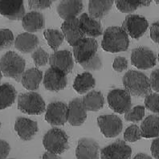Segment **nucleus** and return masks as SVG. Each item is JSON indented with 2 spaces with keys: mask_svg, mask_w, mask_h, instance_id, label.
I'll list each match as a JSON object with an SVG mask.
<instances>
[{
  "mask_svg": "<svg viewBox=\"0 0 159 159\" xmlns=\"http://www.w3.org/2000/svg\"><path fill=\"white\" fill-rule=\"evenodd\" d=\"M125 90L131 96L136 97H146L151 93L152 89L149 78L143 72L129 70L122 78Z\"/></svg>",
  "mask_w": 159,
  "mask_h": 159,
  "instance_id": "obj_1",
  "label": "nucleus"
},
{
  "mask_svg": "<svg viewBox=\"0 0 159 159\" xmlns=\"http://www.w3.org/2000/svg\"><path fill=\"white\" fill-rule=\"evenodd\" d=\"M129 35L121 27H109L103 33L102 48L108 52L118 53L128 50Z\"/></svg>",
  "mask_w": 159,
  "mask_h": 159,
  "instance_id": "obj_2",
  "label": "nucleus"
},
{
  "mask_svg": "<svg viewBox=\"0 0 159 159\" xmlns=\"http://www.w3.org/2000/svg\"><path fill=\"white\" fill-rule=\"evenodd\" d=\"M25 60L15 52H7L0 59V70L4 76L16 81H21L25 72Z\"/></svg>",
  "mask_w": 159,
  "mask_h": 159,
  "instance_id": "obj_3",
  "label": "nucleus"
},
{
  "mask_svg": "<svg viewBox=\"0 0 159 159\" xmlns=\"http://www.w3.org/2000/svg\"><path fill=\"white\" fill-rule=\"evenodd\" d=\"M43 145L47 152L57 155L62 154L69 148L68 136L60 129H51L43 136Z\"/></svg>",
  "mask_w": 159,
  "mask_h": 159,
  "instance_id": "obj_4",
  "label": "nucleus"
},
{
  "mask_svg": "<svg viewBox=\"0 0 159 159\" xmlns=\"http://www.w3.org/2000/svg\"><path fill=\"white\" fill-rule=\"evenodd\" d=\"M18 109L25 114L40 115L46 111V104L39 93L29 92L18 97Z\"/></svg>",
  "mask_w": 159,
  "mask_h": 159,
  "instance_id": "obj_5",
  "label": "nucleus"
},
{
  "mask_svg": "<svg viewBox=\"0 0 159 159\" xmlns=\"http://www.w3.org/2000/svg\"><path fill=\"white\" fill-rule=\"evenodd\" d=\"M107 101L109 108L119 114H125L133 106L131 95L122 89L111 90L107 96Z\"/></svg>",
  "mask_w": 159,
  "mask_h": 159,
  "instance_id": "obj_6",
  "label": "nucleus"
},
{
  "mask_svg": "<svg viewBox=\"0 0 159 159\" xmlns=\"http://www.w3.org/2000/svg\"><path fill=\"white\" fill-rule=\"evenodd\" d=\"M121 27L129 36L138 39L146 33L149 27V23L144 16L131 14L126 16Z\"/></svg>",
  "mask_w": 159,
  "mask_h": 159,
  "instance_id": "obj_7",
  "label": "nucleus"
},
{
  "mask_svg": "<svg viewBox=\"0 0 159 159\" xmlns=\"http://www.w3.org/2000/svg\"><path fill=\"white\" fill-rule=\"evenodd\" d=\"M72 48L74 59L81 65L97 54L98 43L95 39L85 37Z\"/></svg>",
  "mask_w": 159,
  "mask_h": 159,
  "instance_id": "obj_8",
  "label": "nucleus"
},
{
  "mask_svg": "<svg viewBox=\"0 0 159 159\" xmlns=\"http://www.w3.org/2000/svg\"><path fill=\"white\" fill-rule=\"evenodd\" d=\"M156 62V55L147 47H138L133 49L131 53V63L138 69H150L155 66Z\"/></svg>",
  "mask_w": 159,
  "mask_h": 159,
  "instance_id": "obj_9",
  "label": "nucleus"
},
{
  "mask_svg": "<svg viewBox=\"0 0 159 159\" xmlns=\"http://www.w3.org/2000/svg\"><path fill=\"white\" fill-rule=\"evenodd\" d=\"M97 125L101 134L108 138L118 136L122 131V120L115 114L101 115L97 117Z\"/></svg>",
  "mask_w": 159,
  "mask_h": 159,
  "instance_id": "obj_10",
  "label": "nucleus"
},
{
  "mask_svg": "<svg viewBox=\"0 0 159 159\" xmlns=\"http://www.w3.org/2000/svg\"><path fill=\"white\" fill-rule=\"evenodd\" d=\"M68 105L62 101H54L48 105L45 120L53 126L64 125L68 121Z\"/></svg>",
  "mask_w": 159,
  "mask_h": 159,
  "instance_id": "obj_11",
  "label": "nucleus"
},
{
  "mask_svg": "<svg viewBox=\"0 0 159 159\" xmlns=\"http://www.w3.org/2000/svg\"><path fill=\"white\" fill-rule=\"evenodd\" d=\"M43 84L45 89L57 93L65 89L68 84V77L64 72L50 67L43 76Z\"/></svg>",
  "mask_w": 159,
  "mask_h": 159,
  "instance_id": "obj_12",
  "label": "nucleus"
},
{
  "mask_svg": "<svg viewBox=\"0 0 159 159\" xmlns=\"http://www.w3.org/2000/svg\"><path fill=\"white\" fill-rule=\"evenodd\" d=\"M132 149L122 140L116 142L103 148L101 151V159H130Z\"/></svg>",
  "mask_w": 159,
  "mask_h": 159,
  "instance_id": "obj_13",
  "label": "nucleus"
},
{
  "mask_svg": "<svg viewBox=\"0 0 159 159\" xmlns=\"http://www.w3.org/2000/svg\"><path fill=\"white\" fill-rule=\"evenodd\" d=\"M61 31L64 34V39L72 47L75 46L80 41L85 38L79 18L65 20L61 25Z\"/></svg>",
  "mask_w": 159,
  "mask_h": 159,
  "instance_id": "obj_14",
  "label": "nucleus"
},
{
  "mask_svg": "<svg viewBox=\"0 0 159 159\" xmlns=\"http://www.w3.org/2000/svg\"><path fill=\"white\" fill-rule=\"evenodd\" d=\"M49 64L51 68H56L66 75L72 72L74 68L73 57L68 50H61L54 52L49 57Z\"/></svg>",
  "mask_w": 159,
  "mask_h": 159,
  "instance_id": "obj_15",
  "label": "nucleus"
},
{
  "mask_svg": "<svg viewBox=\"0 0 159 159\" xmlns=\"http://www.w3.org/2000/svg\"><path fill=\"white\" fill-rule=\"evenodd\" d=\"M100 146L94 139L83 138L78 141L76 149V159H99Z\"/></svg>",
  "mask_w": 159,
  "mask_h": 159,
  "instance_id": "obj_16",
  "label": "nucleus"
},
{
  "mask_svg": "<svg viewBox=\"0 0 159 159\" xmlns=\"http://www.w3.org/2000/svg\"><path fill=\"white\" fill-rule=\"evenodd\" d=\"M68 122L72 126H80L87 119V110L81 98H75L68 105Z\"/></svg>",
  "mask_w": 159,
  "mask_h": 159,
  "instance_id": "obj_17",
  "label": "nucleus"
},
{
  "mask_svg": "<svg viewBox=\"0 0 159 159\" xmlns=\"http://www.w3.org/2000/svg\"><path fill=\"white\" fill-rule=\"evenodd\" d=\"M25 15L23 1H0V16L11 20H20Z\"/></svg>",
  "mask_w": 159,
  "mask_h": 159,
  "instance_id": "obj_18",
  "label": "nucleus"
},
{
  "mask_svg": "<svg viewBox=\"0 0 159 159\" xmlns=\"http://www.w3.org/2000/svg\"><path fill=\"white\" fill-rule=\"evenodd\" d=\"M38 124L36 121L27 117H18L15 123V130L18 136L23 141H30L38 133Z\"/></svg>",
  "mask_w": 159,
  "mask_h": 159,
  "instance_id": "obj_19",
  "label": "nucleus"
},
{
  "mask_svg": "<svg viewBox=\"0 0 159 159\" xmlns=\"http://www.w3.org/2000/svg\"><path fill=\"white\" fill-rule=\"evenodd\" d=\"M84 5L81 1H71L64 0L57 4V11L59 16L65 20L77 18L83 11Z\"/></svg>",
  "mask_w": 159,
  "mask_h": 159,
  "instance_id": "obj_20",
  "label": "nucleus"
},
{
  "mask_svg": "<svg viewBox=\"0 0 159 159\" xmlns=\"http://www.w3.org/2000/svg\"><path fill=\"white\" fill-rule=\"evenodd\" d=\"M84 34L87 38H97L103 34V28L100 20L90 17L87 13L82 14L79 18Z\"/></svg>",
  "mask_w": 159,
  "mask_h": 159,
  "instance_id": "obj_21",
  "label": "nucleus"
},
{
  "mask_svg": "<svg viewBox=\"0 0 159 159\" xmlns=\"http://www.w3.org/2000/svg\"><path fill=\"white\" fill-rule=\"evenodd\" d=\"M39 43V39L35 34L23 32L15 39V48L23 54H28L38 48Z\"/></svg>",
  "mask_w": 159,
  "mask_h": 159,
  "instance_id": "obj_22",
  "label": "nucleus"
},
{
  "mask_svg": "<svg viewBox=\"0 0 159 159\" xmlns=\"http://www.w3.org/2000/svg\"><path fill=\"white\" fill-rule=\"evenodd\" d=\"M22 25L23 29L28 33L33 34L40 31L44 27V16L39 11H30L26 13L22 20Z\"/></svg>",
  "mask_w": 159,
  "mask_h": 159,
  "instance_id": "obj_23",
  "label": "nucleus"
},
{
  "mask_svg": "<svg viewBox=\"0 0 159 159\" xmlns=\"http://www.w3.org/2000/svg\"><path fill=\"white\" fill-rule=\"evenodd\" d=\"M43 78L42 71L37 68H31L24 72L20 82L26 89L33 92L39 89Z\"/></svg>",
  "mask_w": 159,
  "mask_h": 159,
  "instance_id": "obj_24",
  "label": "nucleus"
},
{
  "mask_svg": "<svg viewBox=\"0 0 159 159\" xmlns=\"http://www.w3.org/2000/svg\"><path fill=\"white\" fill-rule=\"evenodd\" d=\"M142 138H153L159 137V116L149 115L140 126Z\"/></svg>",
  "mask_w": 159,
  "mask_h": 159,
  "instance_id": "obj_25",
  "label": "nucleus"
},
{
  "mask_svg": "<svg viewBox=\"0 0 159 159\" xmlns=\"http://www.w3.org/2000/svg\"><path fill=\"white\" fill-rule=\"evenodd\" d=\"M96 86V80L90 72H83L75 78L73 83L74 90L78 94H87Z\"/></svg>",
  "mask_w": 159,
  "mask_h": 159,
  "instance_id": "obj_26",
  "label": "nucleus"
},
{
  "mask_svg": "<svg viewBox=\"0 0 159 159\" xmlns=\"http://www.w3.org/2000/svg\"><path fill=\"white\" fill-rule=\"evenodd\" d=\"M113 3V1H89V15L93 19L101 20L109 14Z\"/></svg>",
  "mask_w": 159,
  "mask_h": 159,
  "instance_id": "obj_27",
  "label": "nucleus"
},
{
  "mask_svg": "<svg viewBox=\"0 0 159 159\" xmlns=\"http://www.w3.org/2000/svg\"><path fill=\"white\" fill-rule=\"evenodd\" d=\"M83 105L87 111L97 112L105 105V98L99 91H90L82 98Z\"/></svg>",
  "mask_w": 159,
  "mask_h": 159,
  "instance_id": "obj_28",
  "label": "nucleus"
},
{
  "mask_svg": "<svg viewBox=\"0 0 159 159\" xmlns=\"http://www.w3.org/2000/svg\"><path fill=\"white\" fill-rule=\"evenodd\" d=\"M16 89L13 85L8 83L0 85V110L5 109L11 106L16 99Z\"/></svg>",
  "mask_w": 159,
  "mask_h": 159,
  "instance_id": "obj_29",
  "label": "nucleus"
},
{
  "mask_svg": "<svg viewBox=\"0 0 159 159\" xmlns=\"http://www.w3.org/2000/svg\"><path fill=\"white\" fill-rule=\"evenodd\" d=\"M43 35L51 49L54 52L58 51L64 42V34L57 29H46L43 31Z\"/></svg>",
  "mask_w": 159,
  "mask_h": 159,
  "instance_id": "obj_30",
  "label": "nucleus"
},
{
  "mask_svg": "<svg viewBox=\"0 0 159 159\" xmlns=\"http://www.w3.org/2000/svg\"><path fill=\"white\" fill-rule=\"evenodd\" d=\"M117 10L122 13H132L135 11L140 7L148 6L151 3V2H129V1H116L114 2Z\"/></svg>",
  "mask_w": 159,
  "mask_h": 159,
  "instance_id": "obj_31",
  "label": "nucleus"
},
{
  "mask_svg": "<svg viewBox=\"0 0 159 159\" xmlns=\"http://www.w3.org/2000/svg\"><path fill=\"white\" fill-rule=\"evenodd\" d=\"M145 107L142 105H138L130 109L125 114V119L127 121L131 122H139L143 119L145 116Z\"/></svg>",
  "mask_w": 159,
  "mask_h": 159,
  "instance_id": "obj_32",
  "label": "nucleus"
},
{
  "mask_svg": "<svg viewBox=\"0 0 159 159\" xmlns=\"http://www.w3.org/2000/svg\"><path fill=\"white\" fill-rule=\"evenodd\" d=\"M49 57L48 53L42 48H38L31 53V58L36 67L45 66L49 62Z\"/></svg>",
  "mask_w": 159,
  "mask_h": 159,
  "instance_id": "obj_33",
  "label": "nucleus"
},
{
  "mask_svg": "<svg viewBox=\"0 0 159 159\" xmlns=\"http://www.w3.org/2000/svg\"><path fill=\"white\" fill-rule=\"evenodd\" d=\"M142 134L140 127L137 125H131L125 129L124 133V139L125 142H136L142 139Z\"/></svg>",
  "mask_w": 159,
  "mask_h": 159,
  "instance_id": "obj_34",
  "label": "nucleus"
},
{
  "mask_svg": "<svg viewBox=\"0 0 159 159\" xmlns=\"http://www.w3.org/2000/svg\"><path fill=\"white\" fill-rule=\"evenodd\" d=\"M13 32L9 29H0V51L9 48L15 43Z\"/></svg>",
  "mask_w": 159,
  "mask_h": 159,
  "instance_id": "obj_35",
  "label": "nucleus"
},
{
  "mask_svg": "<svg viewBox=\"0 0 159 159\" xmlns=\"http://www.w3.org/2000/svg\"><path fill=\"white\" fill-rule=\"evenodd\" d=\"M145 108L159 114V93H150L145 97Z\"/></svg>",
  "mask_w": 159,
  "mask_h": 159,
  "instance_id": "obj_36",
  "label": "nucleus"
},
{
  "mask_svg": "<svg viewBox=\"0 0 159 159\" xmlns=\"http://www.w3.org/2000/svg\"><path fill=\"white\" fill-rule=\"evenodd\" d=\"M81 67L86 71H96V70L101 69L103 67V64L101 57L97 54L93 58L90 59L89 61L82 64Z\"/></svg>",
  "mask_w": 159,
  "mask_h": 159,
  "instance_id": "obj_37",
  "label": "nucleus"
},
{
  "mask_svg": "<svg viewBox=\"0 0 159 159\" xmlns=\"http://www.w3.org/2000/svg\"><path fill=\"white\" fill-rule=\"evenodd\" d=\"M28 7L31 10H33L34 11H37L39 10H44L47 8H49L52 2V1H35V0H31L28 1L27 2Z\"/></svg>",
  "mask_w": 159,
  "mask_h": 159,
  "instance_id": "obj_38",
  "label": "nucleus"
},
{
  "mask_svg": "<svg viewBox=\"0 0 159 159\" xmlns=\"http://www.w3.org/2000/svg\"><path fill=\"white\" fill-rule=\"evenodd\" d=\"M113 69L117 72H122L128 68V60L123 57H116L113 63Z\"/></svg>",
  "mask_w": 159,
  "mask_h": 159,
  "instance_id": "obj_39",
  "label": "nucleus"
},
{
  "mask_svg": "<svg viewBox=\"0 0 159 159\" xmlns=\"http://www.w3.org/2000/svg\"><path fill=\"white\" fill-rule=\"evenodd\" d=\"M149 82L151 85L152 90L155 91L157 93H159V68L153 70L150 74Z\"/></svg>",
  "mask_w": 159,
  "mask_h": 159,
  "instance_id": "obj_40",
  "label": "nucleus"
},
{
  "mask_svg": "<svg viewBox=\"0 0 159 159\" xmlns=\"http://www.w3.org/2000/svg\"><path fill=\"white\" fill-rule=\"evenodd\" d=\"M150 38L154 43L159 44V20L153 23L150 27Z\"/></svg>",
  "mask_w": 159,
  "mask_h": 159,
  "instance_id": "obj_41",
  "label": "nucleus"
},
{
  "mask_svg": "<svg viewBox=\"0 0 159 159\" xmlns=\"http://www.w3.org/2000/svg\"><path fill=\"white\" fill-rule=\"evenodd\" d=\"M10 150V145L6 141L0 139V159H6Z\"/></svg>",
  "mask_w": 159,
  "mask_h": 159,
  "instance_id": "obj_42",
  "label": "nucleus"
},
{
  "mask_svg": "<svg viewBox=\"0 0 159 159\" xmlns=\"http://www.w3.org/2000/svg\"><path fill=\"white\" fill-rule=\"evenodd\" d=\"M150 150H151L152 156L155 159H159V137L153 141Z\"/></svg>",
  "mask_w": 159,
  "mask_h": 159,
  "instance_id": "obj_43",
  "label": "nucleus"
},
{
  "mask_svg": "<svg viewBox=\"0 0 159 159\" xmlns=\"http://www.w3.org/2000/svg\"><path fill=\"white\" fill-rule=\"evenodd\" d=\"M42 159H62L57 154H54V153H49V152H45L43 154Z\"/></svg>",
  "mask_w": 159,
  "mask_h": 159,
  "instance_id": "obj_44",
  "label": "nucleus"
},
{
  "mask_svg": "<svg viewBox=\"0 0 159 159\" xmlns=\"http://www.w3.org/2000/svg\"><path fill=\"white\" fill-rule=\"evenodd\" d=\"M134 159H152V157L150 156H149L146 153H138L135 157H134Z\"/></svg>",
  "mask_w": 159,
  "mask_h": 159,
  "instance_id": "obj_45",
  "label": "nucleus"
},
{
  "mask_svg": "<svg viewBox=\"0 0 159 159\" xmlns=\"http://www.w3.org/2000/svg\"><path fill=\"white\" fill-rule=\"evenodd\" d=\"M2 73L1 72V70H0V81H1V80H2Z\"/></svg>",
  "mask_w": 159,
  "mask_h": 159,
  "instance_id": "obj_46",
  "label": "nucleus"
},
{
  "mask_svg": "<svg viewBox=\"0 0 159 159\" xmlns=\"http://www.w3.org/2000/svg\"><path fill=\"white\" fill-rule=\"evenodd\" d=\"M157 60H158V62H159V53H158V57H157Z\"/></svg>",
  "mask_w": 159,
  "mask_h": 159,
  "instance_id": "obj_47",
  "label": "nucleus"
},
{
  "mask_svg": "<svg viewBox=\"0 0 159 159\" xmlns=\"http://www.w3.org/2000/svg\"><path fill=\"white\" fill-rule=\"evenodd\" d=\"M156 4H159V2H155Z\"/></svg>",
  "mask_w": 159,
  "mask_h": 159,
  "instance_id": "obj_48",
  "label": "nucleus"
},
{
  "mask_svg": "<svg viewBox=\"0 0 159 159\" xmlns=\"http://www.w3.org/2000/svg\"><path fill=\"white\" fill-rule=\"evenodd\" d=\"M0 129H1V122H0Z\"/></svg>",
  "mask_w": 159,
  "mask_h": 159,
  "instance_id": "obj_49",
  "label": "nucleus"
},
{
  "mask_svg": "<svg viewBox=\"0 0 159 159\" xmlns=\"http://www.w3.org/2000/svg\"><path fill=\"white\" fill-rule=\"evenodd\" d=\"M10 159H12V158H10Z\"/></svg>",
  "mask_w": 159,
  "mask_h": 159,
  "instance_id": "obj_50",
  "label": "nucleus"
}]
</instances>
